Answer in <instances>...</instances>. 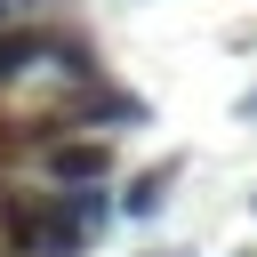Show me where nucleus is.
Returning <instances> with one entry per match:
<instances>
[{"label":"nucleus","mask_w":257,"mask_h":257,"mask_svg":"<svg viewBox=\"0 0 257 257\" xmlns=\"http://www.w3.org/2000/svg\"><path fill=\"white\" fill-rule=\"evenodd\" d=\"M56 120H64V128H137V120H145V96L112 88V80L96 72V80H72V88L56 96Z\"/></svg>","instance_id":"obj_2"},{"label":"nucleus","mask_w":257,"mask_h":257,"mask_svg":"<svg viewBox=\"0 0 257 257\" xmlns=\"http://www.w3.org/2000/svg\"><path fill=\"white\" fill-rule=\"evenodd\" d=\"M249 112H257V96H249Z\"/></svg>","instance_id":"obj_8"},{"label":"nucleus","mask_w":257,"mask_h":257,"mask_svg":"<svg viewBox=\"0 0 257 257\" xmlns=\"http://www.w3.org/2000/svg\"><path fill=\"white\" fill-rule=\"evenodd\" d=\"M32 169H40V185H104L112 177V145L96 128H64V137L32 145Z\"/></svg>","instance_id":"obj_1"},{"label":"nucleus","mask_w":257,"mask_h":257,"mask_svg":"<svg viewBox=\"0 0 257 257\" xmlns=\"http://www.w3.org/2000/svg\"><path fill=\"white\" fill-rule=\"evenodd\" d=\"M40 64H48V24H0V96L40 80Z\"/></svg>","instance_id":"obj_3"},{"label":"nucleus","mask_w":257,"mask_h":257,"mask_svg":"<svg viewBox=\"0 0 257 257\" xmlns=\"http://www.w3.org/2000/svg\"><path fill=\"white\" fill-rule=\"evenodd\" d=\"M169 185H177V169L161 161V169H145V177H128V193H120V209H128V217H153V209L169 201Z\"/></svg>","instance_id":"obj_5"},{"label":"nucleus","mask_w":257,"mask_h":257,"mask_svg":"<svg viewBox=\"0 0 257 257\" xmlns=\"http://www.w3.org/2000/svg\"><path fill=\"white\" fill-rule=\"evenodd\" d=\"M0 16H8V0H0Z\"/></svg>","instance_id":"obj_9"},{"label":"nucleus","mask_w":257,"mask_h":257,"mask_svg":"<svg viewBox=\"0 0 257 257\" xmlns=\"http://www.w3.org/2000/svg\"><path fill=\"white\" fill-rule=\"evenodd\" d=\"M145 257H185V249H145Z\"/></svg>","instance_id":"obj_6"},{"label":"nucleus","mask_w":257,"mask_h":257,"mask_svg":"<svg viewBox=\"0 0 257 257\" xmlns=\"http://www.w3.org/2000/svg\"><path fill=\"white\" fill-rule=\"evenodd\" d=\"M40 72H56V80L72 88V80H96L104 64H96V48H88L72 24H48V64H40Z\"/></svg>","instance_id":"obj_4"},{"label":"nucleus","mask_w":257,"mask_h":257,"mask_svg":"<svg viewBox=\"0 0 257 257\" xmlns=\"http://www.w3.org/2000/svg\"><path fill=\"white\" fill-rule=\"evenodd\" d=\"M32 8H56V0H32Z\"/></svg>","instance_id":"obj_7"}]
</instances>
